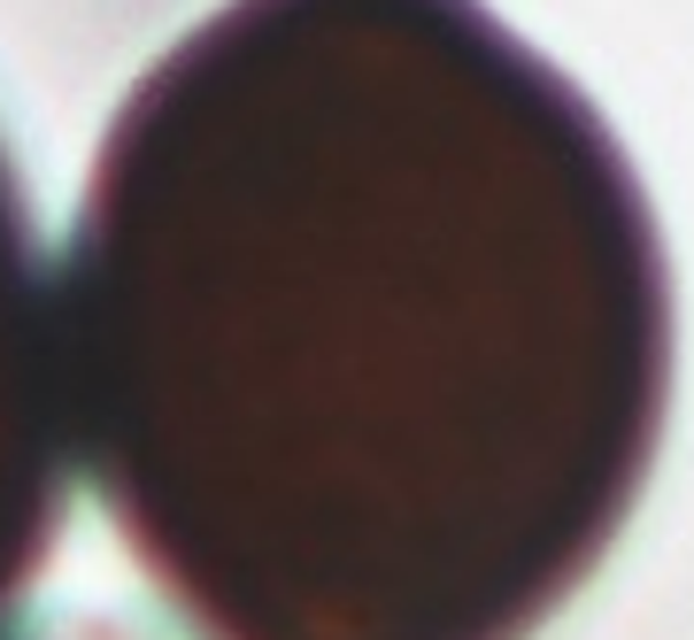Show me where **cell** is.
Segmentation results:
<instances>
[{"label":"cell","mask_w":694,"mask_h":640,"mask_svg":"<svg viewBox=\"0 0 694 640\" xmlns=\"http://www.w3.org/2000/svg\"><path fill=\"white\" fill-rule=\"evenodd\" d=\"M70 517V386H63V308L32 186L0 132V632L55 563Z\"/></svg>","instance_id":"cell-2"},{"label":"cell","mask_w":694,"mask_h":640,"mask_svg":"<svg viewBox=\"0 0 694 640\" xmlns=\"http://www.w3.org/2000/svg\"><path fill=\"white\" fill-rule=\"evenodd\" d=\"M93 502L193 640H540L671 425V262L486 0H224L63 255Z\"/></svg>","instance_id":"cell-1"}]
</instances>
